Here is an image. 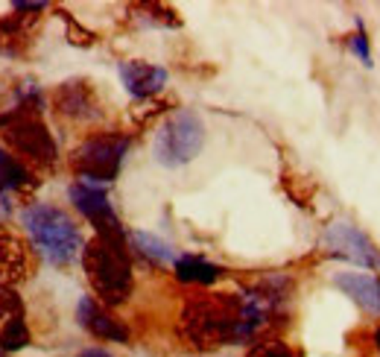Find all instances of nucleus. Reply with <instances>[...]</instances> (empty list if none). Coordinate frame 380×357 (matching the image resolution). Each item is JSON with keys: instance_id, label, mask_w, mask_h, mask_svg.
Wrapping results in <instances>:
<instances>
[{"instance_id": "f257e3e1", "label": "nucleus", "mask_w": 380, "mask_h": 357, "mask_svg": "<svg viewBox=\"0 0 380 357\" xmlns=\"http://www.w3.org/2000/svg\"><path fill=\"white\" fill-rule=\"evenodd\" d=\"M181 334L196 349H217L228 343H246L243 334V299L228 293L193 296L181 311Z\"/></svg>"}, {"instance_id": "f03ea898", "label": "nucleus", "mask_w": 380, "mask_h": 357, "mask_svg": "<svg viewBox=\"0 0 380 357\" xmlns=\"http://www.w3.org/2000/svg\"><path fill=\"white\" fill-rule=\"evenodd\" d=\"M82 267L103 304H120L132 293V261L123 234H97L82 249Z\"/></svg>"}, {"instance_id": "7ed1b4c3", "label": "nucleus", "mask_w": 380, "mask_h": 357, "mask_svg": "<svg viewBox=\"0 0 380 357\" xmlns=\"http://www.w3.org/2000/svg\"><path fill=\"white\" fill-rule=\"evenodd\" d=\"M21 223L36 243V249L50 261L53 267H68L82 249V234L76 223L56 205L32 202L24 208Z\"/></svg>"}, {"instance_id": "20e7f679", "label": "nucleus", "mask_w": 380, "mask_h": 357, "mask_svg": "<svg viewBox=\"0 0 380 357\" xmlns=\"http://www.w3.org/2000/svg\"><path fill=\"white\" fill-rule=\"evenodd\" d=\"M205 144V126L199 115L181 108L161 123L155 135V158L164 167H181L199 155Z\"/></svg>"}, {"instance_id": "39448f33", "label": "nucleus", "mask_w": 380, "mask_h": 357, "mask_svg": "<svg viewBox=\"0 0 380 357\" xmlns=\"http://www.w3.org/2000/svg\"><path fill=\"white\" fill-rule=\"evenodd\" d=\"M6 147L15 150L21 158L32 161L36 167H50L56 161V141L47 132V126L29 106H21L3 126Z\"/></svg>"}, {"instance_id": "423d86ee", "label": "nucleus", "mask_w": 380, "mask_h": 357, "mask_svg": "<svg viewBox=\"0 0 380 357\" xmlns=\"http://www.w3.org/2000/svg\"><path fill=\"white\" fill-rule=\"evenodd\" d=\"M129 141L120 135H97L88 138L85 144H79L73 153V167L82 176V182H94L103 185L111 182L120 173V164L126 158Z\"/></svg>"}, {"instance_id": "0eeeda50", "label": "nucleus", "mask_w": 380, "mask_h": 357, "mask_svg": "<svg viewBox=\"0 0 380 357\" xmlns=\"http://www.w3.org/2000/svg\"><path fill=\"white\" fill-rule=\"evenodd\" d=\"M322 243H325V249L330 255L345 258V261H354L360 267H369V270L380 267V252L374 249V243L363 234L357 225L345 223V220L330 223L325 237H322Z\"/></svg>"}, {"instance_id": "6e6552de", "label": "nucleus", "mask_w": 380, "mask_h": 357, "mask_svg": "<svg viewBox=\"0 0 380 357\" xmlns=\"http://www.w3.org/2000/svg\"><path fill=\"white\" fill-rule=\"evenodd\" d=\"M71 202L97 225V234H123L120 232V220L111 211V202L106 197L103 185L82 182V178H79L76 185H71Z\"/></svg>"}, {"instance_id": "1a4fd4ad", "label": "nucleus", "mask_w": 380, "mask_h": 357, "mask_svg": "<svg viewBox=\"0 0 380 357\" xmlns=\"http://www.w3.org/2000/svg\"><path fill=\"white\" fill-rule=\"evenodd\" d=\"M29 343L27 314L24 302L15 290H0V349L3 351H21Z\"/></svg>"}, {"instance_id": "9d476101", "label": "nucleus", "mask_w": 380, "mask_h": 357, "mask_svg": "<svg viewBox=\"0 0 380 357\" xmlns=\"http://www.w3.org/2000/svg\"><path fill=\"white\" fill-rule=\"evenodd\" d=\"M76 319H79L82 328H88L94 337H100V340H114V343H126V340H129V328L123 326L118 316H111L100 302H94L91 296L79 299Z\"/></svg>"}, {"instance_id": "9b49d317", "label": "nucleus", "mask_w": 380, "mask_h": 357, "mask_svg": "<svg viewBox=\"0 0 380 357\" xmlns=\"http://www.w3.org/2000/svg\"><path fill=\"white\" fill-rule=\"evenodd\" d=\"M120 79L132 97H150V94L161 91V85L167 83V71L158 68V64L135 59V62L120 64Z\"/></svg>"}, {"instance_id": "f8f14e48", "label": "nucleus", "mask_w": 380, "mask_h": 357, "mask_svg": "<svg viewBox=\"0 0 380 357\" xmlns=\"http://www.w3.org/2000/svg\"><path fill=\"white\" fill-rule=\"evenodd\" d=\"M53 106L59 115L73 118V120H88L97 118V100L94 91L85 83H64L56 94H53Z\"/></svg>"}, {"instance_id": "ddd939ff", "label": "nucleus", "mask_w": 380, "mask_h": 357, "mask_svg": "<svg viewBox=\"0 0 380 357\" xmlns=\"http://www.w3.org/2000/svg\"><path fill=\"white\" fill-rule=\"evenodd\" d=\"M337 287L345 290V296H351L360 307L380 314V279H374V275L345 272V275H337Z\"/></svg>"}, {"instance_id": "4468645a", "label": "nucleus", "mask_w": 380, "mask_h": 357, "mask_svg": "<svg viewBox=\"0 0 380 357\" xmlns=\"http://www.w3.org/2000/svg\"><path fill=\"white\" fill-rule=\"evenodd\" d=\"M27 272V252L12 234H0V287H12Z\"/></svg>"}, {"instance_id": "2eb2a0df", "label": "nucleus", "mask_w": 380, "mask_h": 357, "mask_svg": "<svg viewBox=\"0 0 380 357\" xmlns=\"http://www.w3.org/2000/svg\"><path fill=\"white\" fill-rule=\"evenodd\" d=\"M176 279L185 281V284H213L220 279V267L202 261V258L185 255L176 261Z\"/></svg>"}, {"instance_id": "dca6fc26", "label": "nucleus", "mask_w": 380, "mask_h": 357, "mask_svg": "<svg viewBox=\"0 0 380 357\" xmlns=\"http://www.w3.org/2000/svg\"><path fill=\"white\" fill-rule=\"evenodd\" d=\"M132 243H135V246H138V249H141L146 258H153V261H158V264H170V261H178L170 243L158 240L155 234H143V232H135V234H132Z\"/></svg>"}, {"instance_id": "f3484780", "label": "nucleus", "mask_w": 380, "mask_h": 357, "mask_svg": "<svg viewBox=\"0 0 380 357\" xmlns=\"http://www.w3.org/2000/svg\"><path fill=\"white\" fill-rule=\"evenodd\" d=\"M29 182H32V178L24 170L21 161L0 150V190H3V188H27Z\"/></svg>"}, {"instance_id": "a211bd4d", "label": "nucleus", "mask_w": 380, "mask_h": 357, "mask_svg": "<svg viewBox=\"0 0 380 357\" xmlns=\"http://www.w3.org/2000/svg\"><path fill=\"white\" fill-rule=\"evenodd\" d=\"M246 357H299V354L281 340H263V343H255Z\"/></svg>"}, {"instance_id": "6ab92c4d", "label": "nucleus", "mask_w": 380, "mask_h": 357, "mask_svg": "<svg viewBox=\"0 0 380 357\" xmlns=\"http://www.w3.org/2000/svg\"><path fill=\"white\" fill-rule=\"evenodd\" d=\"M18 38H21V29L9 24V21H0V50L3 53H15L18 50Z\"/></svg>"}, {"instance_id": "aec40b11", "label": "nucleus", "mask_w": 380, "mask_h": 357, "mask_svg": "<svg viewBox=\"0 0 380 357\" xmlns=\"http://www.w3.org/2000/svg\"><path fill=\"white\" fill-rule=\"evenodd\" d=\"M351 47L360 53V59L369 64V47H366V38H363V36H354V38H351Z\"/></svg>"}, {"instance_id": "412c9836", "label": "nucleus", "mask_w": 380, "mask_h": 357, "mask_svg": "<svg viewBox=\"0 0 380 357\" xmlns=\"http://www.w3.org/2000/svg\"><path fill=\"white\" fill-rule=\"evenodd\" d=\"M12 214V202H9V193L0 190V223H3L6 217Z\"/></svg>"}, {"instance_id": "4be33fe9", "label": "nucleus", "mask_w": 380, "mask_h": 357, "mask_svg": "<svg viewBox=\"0 0 380 357\" xmlns=\"http://www.w3.org/2000/svg\"><path fill=\"white\" fill-rule=\"evenodd\" d=\"M79 357H111V354H108V351H103V349H85Z\"/></svg>"}, {"instance_id": "5701e85b", "label": "nucleus", "mask_w": 380, "mask_h": 357, "mask_svg": "<svg viewBox=\"0 0 380 357\" xmlns=\"http://www.w3.org/2000/svg\"><path fill=\"white\" fill-rule=\"evenodd\" d=\"M374 343H377V349H380V328L374 331Z\"/></svg>"}]
</instances>
